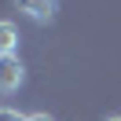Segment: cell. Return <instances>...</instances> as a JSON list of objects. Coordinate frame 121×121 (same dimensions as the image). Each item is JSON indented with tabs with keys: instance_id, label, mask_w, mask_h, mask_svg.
<instances>
[{
	"instance_id": "1",
	"label": "cell",
	"mask_w": 121,
	"mask_h": 121,
	"mask_svg": "<svg viewBox=\"0 0 121 121\" xmlns=\"http://www.w3.org/2000/svg\"><path fill=\"white\" fill-rule=\"evenodd\" d=\"M26 81V66L18 62V55H0V95L18 92Z\"/></svg>"
},
{
	"instance_id": "2",
	"label": "cell",
	"mask_w": 121,
	"mask_h": 121,
	"mask_svg": "<svg viewBox=\"0 0 121 121\" xmlns=\"http://www.w3.org/2000/svg\"><path fill=\"white\" fill-rule=\"evenodd\" d=\"M18 11L22 15H30L33 22H48V18L55 15V8H59V0H15Z\"/></svg>"
},
{
	"instance_id": "3",
	"label": "cell",
	"mask_w": 121,
	"mask_h": 121,
	"mask_svg": "<svg viewBox=\"0 0 121 121\" xmlns=\"http://www.w3.org/2000/svg\"><path fill=\"white\" fill-rule=\"evenodd\" d=\"M15 48H18V30H15V22L0 18V55H15Z\"/></svg>"
},
{
	"instance_id": "4",
	"label": "cell",
	"mask_w": 121,
	"mask_h": 121,
	"mask_svg": "<svg viewBox=\"0 0 121 121\" xmlns=\"http://www.w3.org/2000/svg\"><path fill=\"white\" fill-rule=\"evenodd\" d=\"M26 121H52L48 114H33V117H26Z\"/></svg>"
},
{
	"instance_id": "5",
	"label": "cell",
	"mask_w": 121,
	"mask_h": 121,
	"mask_svg": "<svg viewBox=\"0 0 121 121\" xmlns=\"http://www.w3.org/2000/svg\"><path fill=\"white\" fill-rule=\"evenodd\" d=\"M106 121H121V117H106Z\"/></svg>"
}]
</instances>
